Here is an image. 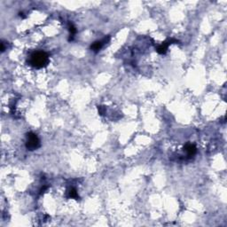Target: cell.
<instances>
[{
    "mask_svg": "<svg viewBox=\"0 0 227 227\" xmlns=\"http://www.w3.org/2000/svg\"><path fill=\"white\" fill-rule=\"evenodd\" d=\"M29 63L36 69H42L49 64V55L43 51L35 52L30 55Z\"/></svg>",
    "mask_w": 227,
    "mask_h": 227,
    "instance_id": "6da1fadb",
    "label": "cell"
},
{
    "mask_svg": "<svg viewBox=\"0 0 227 227\" xmlns=\"http://www.w3.org/2000/svg\"><path fill=\"white\" fill-rule=\"evenodd\" d=\"M26 147L30 151H34L40 147V140L36 134L33 132L26 134Z\"/></svg>",
    "mask_w": 227,
    "mask_h": 227,
    "instance_id": "7a4b0ae2",
    "label": "cell"
},
{
    "mask_svg": "<svg viewBox=\"0 0 227 227\" xmlns=\"http://www.w3.org/2000/svg\"><path fill=\"white\" fill-rule=\"evenodd\" d=\"M178 41V40H175L171 38V39H168L167 41H165L163 44H162L161 45H159L157 47L156 51L158 52L160 54H165L167 53V50H168L169 45H171V44H177Z\"/></svg>",
    "mask_w": 227,
    "mask_h": 227,
    "instance_id": "3957f363",
    "label": "cell"
},
{
    "mask_svg": "<svg viewBox=\"0 0 227 227\" xmlns=\"http://www.w3.org/2000/svg\"><path fill=\"white\" fill-rule=\"evenodd\" d=\"M109 36H108V38L107 37H105L103 40H101V41H97V42H95V43H93L92 45H91V49L92 50L93 52H95V53H97V52H99V50L101 49L102 47H103V45L108 42L109 40Z\"/></svg>",
    "mask_w": 227,
    "mask_h": 227,
    "instance_id": "277c9868",
    "label": "cell"
},
{
    "mask_svg": "<svg viewBox=\"0 0 227 227\" xmlns=\"http://www.w3.org/2000/svg\"><path fill=\"white\" fill-rule=\"evenodd\" d=\"M184 150L187 153V155L189 157H191V156H193L194 155L195 153H196V147L193 145V144H186L185 146V147H184Z\"/></svg>",
    "mask_w": 227,
    "mask_h": 227,
    "instance_id": "5b68a950",
    "label": "cell"
},
{
    "mask_svg": "<svg viewBox=\"0 0 227 227\" xmlns=\"http://www.w3.org/2000/svg\"><path fill=\"white\" fill-rule=\"evenodd\" d=\"M69 197L72 198V199H75V200H78V199H79V195H78L77 191H76L75 188L72 187L71 189H69Z\"/></svg>",
    "mask_w": 227,
    "mask_h": 227,
    "instance_id": "8992f818",
    "label": "cell"
},
{
    "mask_svg": "<svg viewBox=\"0 0 227 227\" xmlns=\"http://www.w3.org/2000/svg\"><path fill=\"white\" fill-rule=\"evenodd\" d=\"M69 32H70V36H69V41H71V40H73L75 35L76 33V29L75 28V26L72 24V23H69Z\"/></svg>",
    "mask_w": 227,
    "mask_h": 227,
    "instance_id": "52a82bcc",
    "label": "cell"
},
{
    "mask_svg": "<svg viewBox=\"0 0 227 227\" xmlns=\"http://www.w3.org/2000/svg\"><path fill=\"white\" fill-rule=\"evenodd\" d=\"M98 109H99V114H100V115H103L104 114H105V111H106L105 107H103V106H99V107H98Z\"/></svg>",
    "mask_w": 227,
    "mask_h": 227,
    "instance_id": "ba28073f",
    "label": "cell"
},
{
    "mask_svg": "<svg viewBox=\"0 0 227 227\" xmlns=\"http://www.w3.org/2000/svg\"><path fill=\"white\" fill-rule=\"evenodd\" d=\"M46 189H47V186H46V185H45V186H44V187H42V189L40 190V192H41V193H44V192H45V190H46Z\"/></svg>",
    "mask_w": 227,
    "mask_h": 227,
    "instance_id": "9c48e42d",
    "label": "cell"
}]
</instances>
